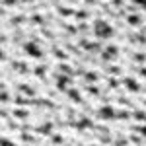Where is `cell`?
Instances as JSON below:
<instances>
[{"instance_id": "6da1fadb", "label": "cell", "mask_w": 146, "mask_h": 146, "mask_svg": "<svg viewBox=\"0 0 146 146\" xmlns=\"http://www.w3.org/2000/svg\"><path fill=\"white\" fill-rule=\"evenodd\" d=\"M127 22H129V25L131 27H140L142 25V16L136 12V14H129L127 16Z\"/></svg>"}, {"instance_id": "7a4b0ae2", "label": "cell", "mask_w": 146, "mask_h": 146, "mask_svg": "<svg viewBox=\"0 0 146 146\" xmlns=\"http://www.w3.org/2000/svg\"><path fill=\"white\" fill-rule=\"evenodd\" d=\"M74 20L76 22H90L92 16L88 10H84V8H80V10H76V14H74Z\"/></svg>"}, {"instance_id": "3957f363", "label": "cell", "mask_w": 146, "mask_h": 146, "mask_svg": "<svg viewBox=\"0 0 146 146\" xmlns=\"http://www.w3.org/2000/svg\"><path fill=\"white\" fill-rule=\"evenodd\" d=\"M47 138H49V140H45L47 144H64V142H66V140H64V135H60V133L49 135Z\"/></svg>"}, {"instance_id": "277c9868", "label": "cell", "mask_w": 146, "mask_h": 146, "mask_svg": "<svg viewBox=\"0 0 146 146\" xmlns=\"http://www.w3.org/2000/svg\"><path fill=\"white\" fill-rule=\"evenodd\" d=\"M142 138H144V136L140 135V133H135V131H133V133L129 135V142H131V144H142V142H144Z\"/></svg>"}, {"instance_id": "5b68a950", "label": "cell", "mask_w": 146, "mask_h": 146, "mask_svg": "<svg viewBox=\"0 0 146 146\" xmlns=\"http://www.w3.org/2000/svg\"><path fill=\"white\" fill-rule=\"evenodd\" d=\"M133 60L138 62V64H144L146 62V55L144 53H135V55H133Z\"/></svg>"}]
</instances>
